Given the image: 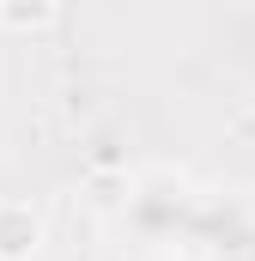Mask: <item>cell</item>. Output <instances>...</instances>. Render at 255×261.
Returning a JSON list of instances; mask_svg holds the SVG:
<instances>
[{
  "label": "cell",
  "instance_id": "obj_1",
  "mask_svg": "<svg viewBox=\"0 0 255 261\" xmlns=\"http://www.w3.org/2000/svg\"><path fill=\"white\" fill-rule=\"evenodd\" d=\"M43 237H49V225H43V213L31 200L0 195V261H37Z\"/></svg>",
  "mask_w": 255,
  "mask_h": 261
},
{
  "label": "cell",
  "instance_id": "obj_2",
  "mask_svg": "<svg viewBox=\"0 0 255 261\" xmlns=\"http://www.w3.org/2000/svg\"><path fill=\"white\" fill-rule=\"evenodd\" d=\"M61 18V0H0V31L12 37H37Z\"/></svg>",
  "mask_w": 255,
  "mask_h": 261
},
{
  "label": "cell",
  "instance_id": "obj_3",
  "mask_svg": "<svg viewBox=\"0 0 255 261\" xmlns=\"http://www.w3.org/2000/svg\"><path fill=\"white\" fill-rule=\"evenodd\" d=\"M207 261H255V219H237L231 231H219Z\"/></svg>",
  "mask_w": 255,
  "mask_h": 261
}]
</instances>
